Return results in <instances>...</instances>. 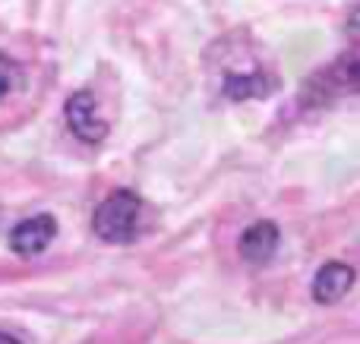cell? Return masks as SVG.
I'll return each mask as SVG.
<instances>
[{
	"instance_id": "cell-1",
	"label": "cell",
	"mask_w": 360,
	"mask_h": 344,
	"mask_svg": "<svg viewBox=\"0 0 360 344\" xmlns=\"http://www.w3.org/2000/svg\"><path fill=\"white\" fill-rule=\"evenodd\" d=\"M139 209H143V202H139L136 193L117 190V193H111L95 209L92 231L98 234L105 244H127V240H133V234H136Z\"/></svg>"
},
{
	"instance_id": "cell-7",
	"label": "cell",
	"mask_w": 360,
	"mask_h": 344,
	"mask_svg": "<svg viewBox=\"0 0 360 344\" xmlns=\"http://www.w3.org/2000/svg\"><path fill=\"white\" fill-rule=\"evenodd\" d=\"M16 86H19V67L10 60V57L0 54V98L10 95Z\"/></svg>"
},
{
	"instance_id": "cell-6",
	"label": "cell",
	"mask_w": 360,
	"mask_h": 344,
	"mask_svg": "<svg viewBox=\"0 0 360 344\" xmlns=\"http://www.w3.org/2000/svg\"><path fill=\"white\" fill-rule=\"evenodd\" d=\"M272 92L269 79L262 73H234L224 79V95L231 101H243V98H266Z\"/></svg>"
},
{
	"instance_id": "cell-5",
	"label": "cell",
	"mask_w": 360,
	"mask_h": 344,
	"mask_svg": "<svg viewBox=\"0 0 360 344\" xmlns=\"http://www.w3.org/2000/svg\"><path fill=\"white\" fill-rule=\"evenodd\" d=\"M278 240L281 234L272 221H256L240 234V256L247 263H269L278 250Z\"/></svg>"
},
{
	"instance_id": "cell-2",
	"label": "cell",
	"mask_w": 360,
	"mask_h": 344,
	"mask_svg": "<svg viewBox=\"0 0 360 344\" xmlns=\"http://www.w3.org/2000/svg\"><path fill=\"white\" fill-rule=\"evenodd\" d=\"M67 124L73 130V136H79L82 143H101L108 136V124L101 120L98 105H95V95L89 88H79L67 98Z\"/></svg>"
},
{
	"instance_id": "cell-3",
	"label": "cell",
	"mask_w": 360,
	"mask_h": 344,
	"mask_svg": "<svg viewBox=\"0 0 360 344\" xmlns=\"http://www.w3.org/2000/svg\"><path fill=\"white\" fill-rule=\"evenodd\" d=\"M54 237H57L54 215H32V218L19 221L10 231V250L19 253V256H35V253L48 250Z\"/></svg>"
},
{
	"instance_id": "cell-8",
	"label": "cell",
	"mask_w": 360,
	"mask_h": 344,
	"mask_svg": "<svg viewBox=\"0 0 360 344\" xmlns=\"http://www.w3.org/2000/svg\"><path fill=\"white\" fill-rule=\"evenodd\" d=\"M0 344H19L16 338H10V335H4V332H0Z\"/></svg>"
},
{
	"instance_id": "cell-4",
	"label": "cell",
	"mask_w": 360,
	"mask_h": 344,
	"mask_svg": "<svg viewBox=\"0 0 360 344\" xmlns=\"http://www.w3.org/2000/svg\"><path fill=\"white\" fill-rule=\"evenodd\" d=\"M354 288V269L345 263H326L313 278V297L316 303H338L348 291Z\"/></svg>"
}]
</instances>
